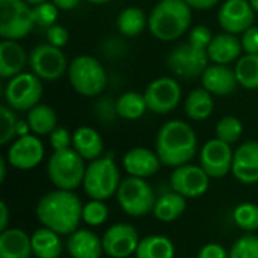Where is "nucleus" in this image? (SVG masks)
<instances>
[{
	"label": "nucleus",
	"instance_id": "obj_33",
	"mask_svg": "<svg viewBox=\"0 0 258 258\" xmlns=\"http://www.w3.org/2000/svg\"><path fill=\"white\" fill-rule=\"evenodd\" d=\"M237 82L245 89H258V54L242 56L234 67Z\"/></svg>",
	"mask_w": 258,
	"mask_h": 258
},
{
	"label": "nucleus",
	"instance_id": "obj_48",
	"mask_svg": "<svg viewBox=\"0 0 258 258\" xmlns=\"http://www.w3.org/2000/svg\"><path fill=\"white\" fill-rule=\"evenodd\" d=\"M59 11H71L74 8H77V5L80 3V0H51Z\"/></svg>",
	"mask_w": 258,
	"mask_h": 258
},
{
	"label": "nucleus",
	"instance_id": "obj_4",
	"mask_svg": "<svg viewBox=\"0 0 258 258\" xmlns=\"http://www.w3.org/2000/svg\"><path fill=\"white\" fill-rule=\"evenodd\" d=\"M86 166L74 148L53 151L47 163V175L56 189L74 192L83 186Z\"/></svg>",
	"mask_w": 258,
	"mask_h": 258
},
{
	"label": "nucleus",
	"instance_id": "obj_53",
	"mask_svg": "<svg viewBox=\"0 0 258 258\" xmlns=\"http://www.w3.org/2000/svg\"><path fill=\"white\" fill-rule=\"evenodd\" d=\"M249 3H251V6L254 8V11L258 12V0H249Z\"/></svg>",
	"mask_w": 258,
	"mask_h": 258
},
{
	"label": "nucleus",
	"instance_id": "obj_7",
	"mask_svg": "<svg viewBox=\"0 0 258 258\" xmlns=\"http://www.w3.org/2000/svg\"><path fill=\"white\" fill-rule=\"evenodd\" d=\"M116 200L124 213L133 218L153 213L157 201L156 194L147 180L136 177H127L121 181L116 192Z\"/></svg>",
	"mask_w": 258,
	"mask_h": 258
},
{
	"label": "nucleus",
	"instance_id": "obj_27",
	"mask_svg": "<svg viewBox=\"0 0 258 258\" xmlns=\"http://www.w3.org/2000/svg\"><path fill=\"white\" fill-rule=\"evenodd\" d=\"M186 210V198L177 192H166L160 195L156 201L153 215L160 222H174Z\"/></svg>",
	"mask_w": 258,
	"mask_h": 258
},
{
	"label": "nucleus",
	"instance_id": "obj_22",
	"mask_svg": "<svg viewBox=\"0 0 258 258\" xmlns=\"http://www.w3.org/2000/svg\"><path fill=\"white\" fill-rule=\"evenodd\" d=\"M29 56L18 41L2 39L0 42V76L2 79H12L23 73Z\"/></svg>",
	"mask_w": 258,
	"mask_h": 258
},
{
	"label": "nucleus",
	"instance_id": "obj_9",
	"mask_svg": "<svg viewBox=\"0 0 258 258\" xmlns=\"http://www.w3.org/2000/svg\"><path fill=\"white\" fill-rule=\"evenodd\" d=\"M42 97V83L33 73H21L9 79L5 88L6 104L18 112L30 110L39 104Z\"/></svg>",
	"mask_w": 258,
	"mask_h": 258
},
{
	"label": "nucleus",
	"instance_id": "obj_1",
	"mask_svg": "<svg viewBox=\"0 0 258 258\" xmlns=\"http://www.w3.org/2000/svg\"><path fill=\"white\" fill-rule=\"evenodd\" d=\"M35 213L42 227L60 236H70L79 230L83 204L73 190L56 189L39 198Z\"/></svg>",
	"mask_w": 258,
	"mask_h": 258
},
{
	"label": "nucleus",
	"instance_id": "obj_17",
	"mask_svg": "<svg viewBox=\"0 0 258 258\" xmlns=\"http://www.w3.org/2000/svg\"><path fill=\"white\" fill-rule=\"evenodd\" d=\"M210 177L201 166L186 163L174 169L171 174V187L184 198H198L209 189Z\"/></svg>",
	"mask_w": 258,
	"mask_h": 258
},
{
	"label": "nucleus",
	"instance_id": "obj_16",
	"mask_svg": "<svg viewBox=\"0 0 258 258\" xmlns=\"http://www.w3.org/2000/svg\"><path fill=\"white\" fill-rule=\"evenodd\" d=\"M255 11L249 0H227L218 12V21L224 32L231 35L245 33L254 26Z\"/></svg>",
	"mask_w": 258,
	"mask_h": 258
},
{
	"label": "nucleus",
	"instance_id": "obj_19",
	"mask_svg": "<svg viewBox=\"0 0 258 258\" xmlns=\"http://www.w3.org/2000/svg\"><path fill=\"white\" fill-rule=\"evenodd\" d=\"M231 172L243 184L258 183V142L248 141L234 151Z\"/></svg>",
	"mask_w": 258,
	"mask_h": 258
},
{
	"label": "nucleus",
	"instance_id": "obj_21",
	"mask_svg": "<svg viewBox=\"0 0 258 258\" xmlns=\"http://www.w3.org/2000/svg\"><path fill=\"white\" fill-rule=\"evenodd\" d=\"M242 41L231 33L222 32L218 33L216 36H213L209 48H207V54L209 59L213 60L218 65H228L231 62H237L242 56Z\"/></svg>",
	"mask_w": 258,
	"mask_h": 258
},
{
	"label": "nucleus",
	"instance_id": "obj_14",
	"mask_svg": "<svg viewBox=\"0 0 258 258\" xmlns=\"http://www.w3.org/2000/svg\"><path fill=\"white\" fill-rule=\"evenodd\" d=\"M104 254L110 258L132 257L139 246V233L130 224H115L101 237Z\"/></svg>",
	"mask_w": 258,
	"mask_h": 258
},
{
	"label": "nucleus",
	"instance_id": "obj_44",
	"mask_svg": "<svg viewBox=\"0 0 258 258\" xmlns=\"http://www.w3.org/2000/svg\"><path fill=\"white\" fill-rule=\"evenodd\" d=\"M242 47L246 54H258V27L252 26L242 33Z\"/></svg>",
	"mask_w": 258,
	"mask_h": 258
},
{
	"label": "nucleus",
	"instance_id": "obj_45",
	"mask_svg": "<svg viewBox=\"0 0 258 258\" xmlns=\"http://www.w3.org/2000/svg\"><path fill=\"white\" fill-rule=\"evenodd\" d=\"M197 258H230V252L219 243H207L201 248Z\"/></svg>",
	"mask_w": 258,
	"mask_h": 258
},
{
	"label": "nucleus",
	"instance_id": "obj_18",
	"mask_svg": "<svg viewBox=\"0 0 258 258\" xmlns=\"http://www.w3.org/2000/svg\"><path fill=\"white\" fill-rule=\"evenodd\" d=\"M160 165L162 162L157 153L144 147H135L128 150L122 157V166L128 177L147 180L160 169Z\"/></svg>",
	"mask_w": 258,
	"mask_h": 258
},
{
	"label": "nucleus",
	"instance_id": "obj_6",
	"mask_svg": "<svg viewBox=\"0 0 258 258\" xmlns=\"http://www.w3.org/2000/svg\"><path fill=\"white\" fill-rule=\"evenodd\" d=\"M121 181L122 180L119 175V169L113 159L100 157L88 163L83 189L91 200L106 201L110 197L116 195Z\"/></svg>",
	"mask_w": 258,
	"mask_h": 258
},
{
	"label": "nucleus",
	"instance_id": "obj_50",
	"mask_svg": "<svg viewBox=\"0 0 258 258\" xmlns=\"http://www.w3.org/2000/svg\"><path fill=\"white\" fill-rule=\"evenodd\" d=\"M6 163L8 160L0 157V183H5V178H6Z\"/></svg>",
	"mask_w": 258,
	"mask_h": 258
},
{
	"label": "nucleus",
	"instance_id": "obj_38",
	"mask_svg": "<svg viewBox=\"0 0 258 258\" xmlns=\"http://www.w3.org/2000/svg\"><path fill=\"white\" fill-rule=\"evenodd\" d=\"M230 258H258V236L246 234L234 242Z\"/></svg>",
	"mask_w": 258,
	"mask_h": 258
},
{
	"label": "nucleus",
	"instance_id": "obj_36",
	"mask_svg": "<svg viewBox=\"0 0 258 258\" xmlns=\"http://www.w3.org/2000/svg\"><path fill=\"white\" fill-rule=\"evenodd\" d=\"M107 218H109V209L104 201L89 200L83 206L82 221L89 227H100L107 221Z\"/></svg>",
	"mask_w": 258,
	"mask_h": 258
},
{
	"label": "nucleus",
	"instance_id": "obj_35",
	"mask_svg": "<svg viewBox=\"0 0 258 258\" xmlns=\"http://www.w3.org/2000/svg\"><path fill=\"white\" fill-rule=\"evenodd\" d=\"M233 221L236 225L245 231L258 230V206L252 203L239 204L233 212Z\"/></svg>",
	"mask_w": 258,
	"mask_h": 258
},
{
	"label": "nucleus",
	"instance_id": "obj_43",
	"mask_svg": "<svg viewBox=\"0 0 258 258\" xmlns=\"http://www.w3.org/2000/svg\"><path fill=\"white\" fill-rule=\"evenodd\" d=\"M68 39H70V33L63 26L53 24V26H50L47 29V41H48V44L62 48L68 42Z\"/></svg>",
	"mask_w": 258,
	"mask_h": 258
},
{
	"label": "nucleus",
	"instance_id": "obj_10",
	"mask_svg": "<svg viewBox=\"0 0 258 258\" xmlns=\"http://www.w3.org/2000/svg\"><path fill=\"white\" fill-rule=\"evenodd\" d=\"M29 65L35 76L41 80H57L68 73L67 56L62 48L51 44H39L29 54Z\"/></svg>",
	"mask_w": 258,
	"mask_h": 258
},
{
	"label": "nucleus",
	"instance_id": "obj_13",
	"mask_svg": "<svg viewBox=\"0 0 258 258\" xmlns=\"http://www.w3.org/2000/svg\"><path fill=\"white\" fill-rule=\"evenodd\" d=\"M233 159L234 151L231 150V145L215 138L201 148L200 166L210 178H222L233 169Z\"/></svg>",
	"mask_w": 258,
	"mask_h": 258
},
{
	"label": "nucleus",
	"instance_id": "obj_39",
	"mask_svg": "<svg viewBox=\"0 0 258 258\" xmlns=\"http://www.w3.org/2000/svg\"><path fill=\"white\" fill-rule=\"evenodd\" d=\"M57 15H59V8L53 2H44L33 6V17L38 26H44L48 29L56 23Z\"/></svg>",
	"mask_w": 258,
	"mask_h": 258
},
{
	"label": "nucleus",
	"instance_id": "obj_31",
	"mask_svg": "<svg viewBox=\"0 0 258 258\" xmlns=\"http://www.w3.org/2000/svg\"><path fill=\"white\" fill-rule=\"evenodd\" d=\"M26 121L30 125V132L36 136L50 135L57 127V115L47 104H38L30 109Z\"/></svg>",
	"mask_w": 258,
	"mask_h": 258
},
{
	"label": "nucleus",
	"instance_id": "obj_42",
	"mask_svg": "<svg viewBox=\"0 0 258 258\" xmlns=\"http://www.w3.org/2000/svg\"><path fill=\"white\" fill-rule=\"evenodd\" d=\"M95 113L97 116L103 121V122H112L116 116V101H113L112 98H101L97 101L95 104Z\"/></svg>",
	"mask_w": 258,
	"mask_h": 258
},
{
	"label": "nucleus",
	"instance_id": "obj_24",
	"mask_svg": "<svg viewBox=\"0 0 258 258\" xmlns=\"http://www.w3.org/2000/svg\"><path fill=\"white\" fill-rule=\"evenodd\" d=\"M33 255L30 236L20 228L0 233V258H30Z\"/></svg>",
	"mask_w": 258,
	"mask_h": 258
},
{
	"label": "nucleus",
	"instance_id": "obj_40",
	"mask_svg": "<svg viewBox=\"0 0 258 258\" xmlns=\"http://www.w3.org/2000/svg\"><path fill=\"white\" fill-rule=\"evenodd\" d=\"M212 39H213V33L206 26H195L189 33V44L194 45L195 48H200V50L207 51Z\"/></svg>",
	"mask_w": 258,
	"mask_h": 258
},
{
	"label": "nucleus",
	"instance_id": "obj_11",
	"mask_svg": "<svg viewBox=\"0 0 258 258\" xmlns=\"http://www.w3.org/2000/svg\"><path fill=\"white\" fill-rule=\"evenodd\" d=\"M209 60L210 59L206 50L195 48L187 42L177 45L168 54L166 63L175 76L183 79H194L203 76L209 67Z\"/></svg>",
	"mask_w": 258,
	"mask_h": 258
},
{
	"label": "nucleus",
	"instance_id": "obj_15",
	"mask_svg": "<svg viewBox=\"0 0 258 258\" xmlns=\"http://www.w3.org/2000/svg\"><path fill=\"white\" fill-rule=\"evenodd\" d=\"M44 154L45 150L41 139L36 135L30 133L27 136L17 138L11 144L6 154V160L12 168L27 171L38 166L44 160Z\"/></svg>",
	"mask_w": 258,
	"mask_h": 258
},
{
	"label": "nucleus",
	"instance_id": "obj_28",
	"mask_svg": "<svg viewBox=\"0 0 258 258\" xmlns=\"http://www.w3.org/2000/svg\"><path fill=\"white\" fill-rule=\"evenodd\" d=\"M215 109V101L213 95L204 89V88H197L190 91L184 101V112L192 121H204L207 119Z\"/></svg>",
	"mask_w": 258,
	"mask_h": 258
},
{
	"label": "nucleus",
	"instance_id": "obj_29",
	"mask_svg": "<svg viewBox=\"0 0 258 258\" xmlns=\"http://www.w3.org/2000/svg\"><path fill=\"white\" fill-rule=\"evenodd\" d=\"M174 255L175 246L172 240L160 234H151L141 239L135 252L136 258H174Z\"/></svg>",
	"mask_w": 258,
	"mask_h": 258
},
{
	"label": "nucleus",
	"instance_id": "obj_49",
	"mask_svg": "<svg viewBox=\"0 0 258 258\" xmlns=\"http://www.w3.org/2000/svg\"><path fill=\"white\" fill-rule=\"evenodd\" d=\"M15 133H17V138H21V136H27V135H30L32 132H30V125H29V122H27V121H24V119H18Z\"/></svg>",
	"mask_w": 258,
	"mask_h": 258
},
{
	"label": "nucleus",
	"instance_id": "obj_37",
	"mask_svg": "<svg viewBox=\"0 0 258 258\" xmlns=\"http://www.w3.org/2000/svg\"><path fill=\"white\" fill-rule=\"evenodd\" d=\"M17 122L18 119L15 116V110L8 104H3L0 107V145H6L17 138Z\"/></svg>",
	"mask_w": 258,
	"mask_h": 258
},
{
	"label": "nucleus",
	"instance_id": "obj_23",
	"mask_svg": "<svg viewBox=\"0 0 258 258\" xmlns=\"http://www.w3.org/2000/svg\"><path fill=\"white\" fill-rule=\"evenodd\" d=\"M67 251L73 258H101L103 240L91 230H76L68 236Z\"/></svg>",
	"mask_w": 258,
	"mask_h": 258
},
{
	"label": "nucleus",
	"instance_id": "obj_52",
	"mask_svg": "<svg viewBox=\"0 0 258 258\" xmlns=\"http://www.w3.org/2000/svg\"><path fill=\"white\" fill-rule=\"evenodd\" d=\"M26 3H29V5H33V6H36V5H39V3H44V2H48V0H24Z\"/></svg>",
	"mask_w": 258,
	"mask_h": 258
},
{
	"label": "nucleus",
	"instance_id": "obj_47",
	"mask_svg": "<svg viewBox=\"0 0 258 258\" xmlns=\"http://www.w3.org/2000/svg\"><path fill=\"white\" fill-rule=\"evenodd\" d=\"M8 224H9V209H8V204L2 201L0 203V231L8 230Z\"/></svg>",
	"mask_w": 258,
	"mask_h": 258
},
{
	"label": "nucleus",
	"instance_id": "obj_30",
	"mask_svg": "<svg viewBox=\"0 0 258 258\" xmlns=\"http://www.w3.org/2000/svg\"><path fill=\"white\" fill-rule=\"evenodd\" d=\"M147 26H148V18L145 12L138 6H128L122 9L116 18L118 32L128 38H135L141 35Z\"/></svg>",
	"mask_w": 258,
	"mask_h": 258
},
{
	"label": "nucleus",
	"instance_id": "obj_20",
	"mask_svg": "<svg viewBox=\"0 0 258 258\" xmlns=\"http://www.w3.org/2000/svg\"><path fill=\"white\" fill-rule=\"evenodd\" d=\"M203 88L207 89L212 95H230L236 91L239 82L234 70L227 65H210L201 76Z\"/></svg>",
	"mask_w": 258,
	"mask_h": 258
},
{
	"label": "nucleus",
	"instance_id": "obj_26",
	"mask_svg": "<svg viewBox=\"0 0 258 258\" xmlns=\"http://www.w3.org/2000/svg\"><path fill=\"white\" fill-rule=\"evenodd\" d=\"M32 251L36 258H59L62 254V240L60 234L41 227L33 231L30 236Z\"/></svg>",
	"mask_w": 258,
	"mask_h": 258
},
{
	"label": "nucleus",
	"instance_id": "obj_2",
	"mask_svg": "<svg viewBox=\"0 0 258 258\" xmlns=\"http://www.w3.org/2000/svg\"><path fill=\"white\" fill-rule=\"evenodd\" d=\"M197 135L194 128L181 121H166L156 136V153L165 166L178 168L189 163L197 154Z\"/></svg>",
	"mask_w": 258,
	"mask_h": 258
},
{
	"label": "nucleus",
	"instance_id": "obj_5",
	"mask_svg": "<svg viewBox=\"0 0 258 258\" xmlns=\"http://www.w3.org/2000/svg\"><path fill=\"white\" fill-rule=\"evenodd\" d=\"M73 89L83 97H97L107 86V73L100 60L89 54L76 56L68 67Z\"/></svg>",
	"mask_w": 258,
	"mask_h": 258
},
{
	"label": "nucleus",
	"instance_id": "obj_12",
	"mask_svg": "<svg viewBox=\"0 0 258 258\" xmlns=\"http://www.w3.org/2000/svg\"><path fill=\"white\" fill-rule=\"evenodd\" d=\"M145 101L148 110L165 115L172 112L181 101V86L172 77H159L145 89Z\"/></svg>",
	"mask_w": 258,
	"mask_h": 258
},
{
	"label": "nucleus",
	"instance_id": "obj_3",
	"mask_svg": "<svg viewBox=\"0 0 258 258\" xmlns=\"http://www.w3.org/2000/svg\"><path fill=\"white\" fill-rule=\"evenodd\" d=\"M192 8L184 0H160L148 17L151 35L160 41L178 39L190 26Z\"/></svg>",
	"mask_w": 258,
	"mask_h": 258
},
{
	"label": "nucleus",
	"instance_id": "obj_34",
	"mask_svg": "<svg viewBox=\"0 0 258 258\" xmlns=\"http://www.w3.org/2000/svg\"><path fill=\"white\" fill-rule=\"evenodd\" d=\"M215 133H216V138L225 144H234L240 139L242 133H243V125H242V121L236 116H224L218 124H216V128H215Z\"/></svg>",
	"mask_w": 258,
	"mask_h": 258
},
{
	"label": "nucleus",
	"instance_id": "obj_25",
	"mask_svg": "<svg viewBox=\"0 0 258 258\" xmlns=\"http://www.w3.org/2000/svg\"><path fill=\"white\" fill-rule=\"evenodd\" d=\"M73 148L79 153L83 160L92 162L101 157L103 154V139L100 133L88 125H82L76 128L73 133Z\"/></svg>",
	"mask_w": 258,
	"mask_h": 258
},
{
	"label": "nucleus",
	"instance_id": "obj_51",
	"mask_svg": "<svg viewBox=\"0 0 258 258\" xmlns=\"http://www.w3.org/2000/svg\"><path fill=\"white\" fill-rule=\"evenodd\" d=\"M86 2L92 5H104V3H109L110 0H86Z\"/></svg>",
	"mask_w": 258,
	"mask_h": 258
},
{
	"label": "nucleus",
	"instance_id": "obj_32",
	"mask_svg": "<svg viewBox=\"0 0 258 258\" xmlns=\"http://www.w3.org/2000/svg\"><path fill=\"white\" fill-rule=\"evenodd\" d=\"M147 110H148V106H147L144 94L130 91V92H124L116 100L118 116L124 119H139L144 116Z\"/></svg>",
	"mask_w": 258,
	"mask_h": 258
},
{
	"label": "nucleus",
	"instance_id": "obj_8",
	"mask_svg": "<svg viewBox=\"0 0 258 258\" xmlns=\"http://www.w3.org/2000/svg\"><path fill=\"white\" fill-rule=\"evenodd\" d=\"M33 8L24 0H0V36L18 41L30 33L35 26Z\"/></svg>",
	"mask_w": 258,
	"mask_h": 258
},
{
	"label": "nucleus",
	"instance_id": "obj_46",
	"mask_svg": "<svg viewBox=\"0 0 258 258\" xmlns=\"http://www.w3.org/2000/svg\"><path fill=\"white\" fill-rule=\"evenodd\" d=\"M192 9H197V11H209V9H213L221 0H184Z\"/></svg>",
	"mask_w": 258,
	"mask_h": 258
},
{
	"label": "nucleus",
	"instance_id": "obj_41",
	"mask_svg": "<svg viewBox=\"0 0 258 258\" xmlns=\"http://www.w3.org/2000/svg\"><path fill=\"white\" fill-rule=\"evenodd\" d=\"M48 136H50V145H51L53 151L73 148V135L65 127L57 125Z\"/></svg>",
	"mask_w": 258,
	"mask_h": 258
}]
</instances>
